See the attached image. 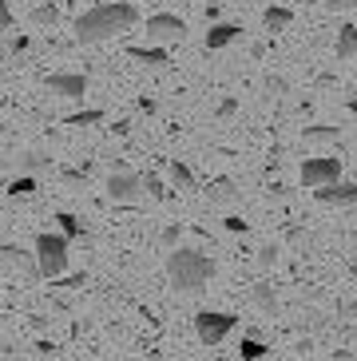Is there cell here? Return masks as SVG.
Masks as SVG:
<instances>
[{"instance_id": "15", "label": "cell", "mask_w": 357, "mask_h": 361, "mask_svg": "<svg viewBox=\"0 0 357 361\" xmlns=\"http://www.w3.org/2000/svg\"><path fill=\"white\" fill-rule=\"evenodd\" d=\"M207 195H210V202H231L234 195H238V187H234V179L222 175V179H210L207 183Z\"/></svg>"}, {"instance_id": "25", "label": "cell", "mask_w": 357, "mask_h": 361, "mask_svg": "<svg viewBox=\"0 0 357 361\" xmlns=\"http://www.w3.org/2000/svg\"><path fill=\"white\" fill-rule=\"evenodd\" d=\"M12 24H16V16H12V8H8V0H0V32H8Z\"/></svg>"}, {"instance_id": "22", "label": "cell", "mask_w": 357, "mask_h": 361, "mask_svg": "<svg viewBox=\"0 0 357 361\" xmlns=\"http://www.w3.org/2000/svg\"><path fill=\"white\" fill-rule=\"evenodd\" d=\"M48 155H40V151H28V155H20V171L24 175H32V171H40V167H48Z\"/></svg>"}, {"instance_id": "31", "label": "cell", "mask_w": 357, "mask_h": 361, "mask_svg": "<svg viewBox=\"0 0 357 361\" xmlns=\"http://www.w3.org/2000/svg\"><path fill=\"white\" fill-rule=\"evenodd\" d=\"M28 48H32V40H28V36H20V40H12V56L28 52Z\"/></svg>"}, {"instance_id": "6", "label": "cell", "mask_w": 357, "mask_h": 361, "mask_svg": "<svg viewBox=\"0 0 357 361\" xmlns=\"http://www.w3.org/2000/svg\"><path fill=\"white\" fill-rule=\"evenodd\" d=\"M147 44H175L187 36V20H178V16H171V12H159V16H147Z\"/></svg>"}, {"instance_id": "28", "label": "cell", "mask_w": 357, "mask_h": 361, "mask_svg": "<svg viewBox=\"0 0 357 361\" xmlns=\"http://www.w3.org/2000/svg\"><path fill=\"white\" fill-rule=\"evenodd\" d=\"M234 111H238V99H222V104H219V111H214V116H219V119H231Z\"/></svg>"}, {"instance_id": "24", "label": "cell", "mask_w": 357, "mask_h": 361, "mask_svg": "<svg viewBox=\"0 0 357 361\" xmlns=\"http://www.w3.org/2000/svg\"><path fill=\"white\" fill-rule=\"evenodd\" d=\"M143 191H147V199H167V191H163V183H159V175H143Z\"/></svg>"}, {"instance_id": "7", "label": "cell", "mask_w": 357, "mask_h": 361, "mask_svg": "<svg viewBox=\"0 0 357 361\" xmlns=\"http://www.w3.org/2000/svg\"><path fill=\"white\" fill-rule=\"evenodd\" d=\"M341 179V159L334 155H317V159H305L302 163V183L314 191V187H326V183Z\"/></svg>"}, {"instance_id": "14", "label": "cell", "mask_w": 357, "mask_h": 361, "mask_svg": "<svg viewBox=\"0 0 357 361\" xmlns=\"http://www.w3.org/2000/svg\"><path fill=\"white\" fill-rule=\"evenodd\" d=\"M167 175H171V183H175V191H195V171H190L183 159H171Z\"/></svg>"}, {"instance_id": "23", "label": "cell", "mask_w": 357, "mask_h": 361, "mask_svg": "<svg viewBox=\"0 0 357 361\" xmlns=\"http://www.w3.org/2000/svg\"><path fill=\"white\" fill-rule=\"evenodd\" d=\"M305 143H337V128H305Z\"/></svg>"}, {"instance_id": "8", "label": "cell", "mask_w": 357, "mask_h": 361, "mask_svg": "<svg viewBox=\"0 0 357 361\" xmlns=\"http://www.w3.org/2000/svg\"><path fill=\"white\" fill-rule=\"evenodd\" d=\"M44 87L52 96H63V99H84L87 96V75H72V72H56L44 80Z\"/></svg>"}, {"instance_id": "20", "label": "cell", "mask_w": 357, "mask_h": 361, "mask_svg": "<svg viewBox=\"0 0 357 361\" xmlns=\"http://www.w3.org/2000/svg\"><path fill=\"white\" fill-rule=\"evenodd\" d=\"M56 20H60V12H56L52 4H40V8L32 12V24H36V28H52Z\"/></svg>"}, {"instance_id": "27", "label": "cell", "mask_w": 357, "mask_h": 361, "mask_svg": "<svg viewBox=\"0 0 357 361\" xmlns=\"http://www.w3.org/2000/svg\"><path fill=\"white\" fill-rule=\"evenodd\" d=\"M226 231H231V234H246V231H250V223L238 219V214H231V219H226Z\"/></svg>"}, {"instance_id": "5", "label": "cell", "mask_w": 357, "mask_h": 361, "mask_svg": "<svg viewBox=\"0 0 357 361\" xmlns=\"http://www.w3.org/2000/svg\"><path fill=\"white\" fill-rule=\"evenodd\" d=\"M143 175H135V171H111L107 175V199L111 202H139L143 199Z\"/></svg>"}, {"instance_id": "21", "label": "cell", "mask_w": 357, "mask_h": 361, "mask_svg": "<svg viewBox=\"0 0 357 361\" xmlns=\"http://www.w3.org/2000/svg\"><path fill=\"white\" fill-rule=\"evenodd\" d=\"M99 119H104V111H75V116H68L63 123H68V128H92Z\"/></svg>"}, {"instance_id": "32", "label": "cell", "mask_w": 357, "mask_h": 361, "mask_svg": "<svg viewBox=\"0 0 357 361\" xmlns=\"http://www.w3.org/2000/svg\"><path fill=\"white\" fill-rule=\"evenodd\" d=\"M139 111L143 116H155V99H139Z\"/></svg>"}, {"instance_id": "18", "label": "cell", "mask_w": 357, "mask_h": 361, "mask_svg": "<svg viewBox=\"0 0 357 361\" xmlns=\"http://www.w3.org/2000/svg\"><path fill=\"white\" fill-rule=\"evenodd\" d=\"M28 195H36V179L32 175H20V179L8 183V199H28Z\"/></svg>"}, {"instance_id": "19", "label": "cell", "mask_w": 357, "mask_h": 361, "mask_svg": "<svg viewBox=\"0 0 357 361\" xmlns=\"http://www.w3.org/2000/svg\"><path fill=\"white\" fill-rule=\"evenodd\" d=\"M254 302H258V310H262V314H278V298L270 294V286H254Z\"/></svg>"}, {"instance_id": "2", "label": "cell", "mask_w": 357, "mask_h": 361, "mask_svg": "<svg viewBox=\"0 0 357 361\" xmlns=\"http://www.w3.org/2000/svg\"><path fill=\"white\" fill-rule=\"evenodd\" d=\"M214 274V262H210L202 250H190V246H175L167 255V278L178 294H202Z\"/></svg>"}, {"instance_id": "3", "label": "cell", "mask_w": 357, "mask_h": 361, "mask_svg": "<svg viewBox=\"0 0 357 361\" xmlns=\"http://www.w3.org/2000/svg\"><path fill=\"white\" fill-rule=\"evenodd\" d=\"M36 274L48 278V282H56V278H63V270H68V262H72V238H63V234H52L44 231L36 234Z\"/></svg>"}, {"instance_id": "17", "label": "cell", "mask_w": 357, "mask_h": 361, "mask_svg": "<svg viewBox=\"0 0 357 361\" xmlns=\"http://www.w3.org/2000/svg\"><path fill=\"white\" fill-rule=\"evenodd\" d=\"M56 223H60V234H63V238H80V234H84V223H80L75 214H68V211L56 214Z\"/></svg>"}, {"instance_id": "13", "label": "cell", "mask_w": 357, "mask_h": 361, "mask_svg": "<svg viewBox=\"0 0 357 361\" xmlns=\"http://www.w3.org/2000/svg\"><path fill=\"white\" fill-rule=\"evenodd\" d=\"M262 24L270 28V32H286V28L294 24V12H290V8H282V4H270V8L262 12Z\"/></svg>"}, {"instance_id": "34", "label": "cell", "mask_w": 357, "mask_h": 361, "mask_svg": "<svg viewBox=\"0 0 357 361\" xmlns=\"http://www.w3.org/2000/svg\"><path fill=\"white\" fill-rule=\"evenodd\" d=\"M353 274H357V262H353Z\"/></svg>"}, {"instance_id": "4", "label": "cell", "mask_w": 357, "mask_h": 361, "mask_svg": "<svg viewBox=\"0 0 357 361\" xmlns=\"http://www.w3.org/2000/svg\"><path fill=\"white\" fill-rule=\"evenodd\" d=\"M238 326V314H226V310H199L195 314V334H199L202 345H219L226 341Z\"/></svg>"}, {"instance_id": "29", "label": "cell", "mask_w": 357, "mask_h": 361, "mask_svg": "<svg viewBox=\"0 0 357 361\" xmlns=\"http://www.w3.org/2000/svg\"><path fill=\"white\" fill-rule=\"evenodd\" d=\"M84 179H87V171H63V183L68 187H84Z\"/></svg>"}, {"instance_id": "26", "label": "cell", "mask_w": 357, "mask_h": 361, "mask_svg": "<svg viewBox=\"0 0 357 361\" xmlns=\"http://www.w3.org/2000/svg\"><path fill=\"white\" fill-rule=\"evenodd\" d=\"M178 238H183V226H167V231H163V246H167V250H175Z\"/></svg>"}, {"instance_id": "30", "label": "cell", "mask_w": 357, "mask_h": 361, "mask_svg": "<svg viewBox=\"0 0 357 361\" xmlns=\"http://www.w3.org/2000/svg\"><path fill=\"white\" fill-rule=\"evenodd\" d=\"M274 258H278L274 246H262V250H258V262H262V266H274Z\"/></svg>"}, {"instance_id": "33", "label": "cell", "mask_w": 357, "mask_h": 361, "mask_svg": "<svg viewBox=\"0 0 357 361\" xmlns=\"http://www.w3.org/2000/svg\"><path fill=\"white\" fill-rule=\"evenodd\" d=\"M349 111H353V116H357V99H349Z\"/></svg>"}, {"instance_id": "9", "label": "cell", "mask_w": 357, "mask_h": 361, "mask_svg": "<svg viewBox=\"0 0 357 361\" xmlns=\"http://www.w3.org/2000/svg\"><path fill=\"white\" fill-rule=\"evenodd\" d=\"M314 199L326 202V207H357V187L353 183H326V187H314Z\"/></svg>"}, {"instance_id": "11", "label": "cell", "mask_w": 357, "mask_h": 361, "mask_svg": "<svg viewBox=\"0 0 357 361\" xmlns=\"http://www.w3.org/2000/svg\"><path fill=\"white\" fill-rule=\"evenodd\" d=\"M334 56H337V60H353V56H357V24H341V28H337Z\"/></svg>"}, {"instance_id": "16", "label": "cell", "mask_w": 357, "mask_h": 361, "mask_svg": "<svg viewBox=\"0 0 357 361\" xmlns=\"http://www.w3.org/2000/svg\"><path fill=\"white\" fill-rule=\"evenodd\" d=\"M238 353H242V361H262L266 357V345L254 334H246V338L238 341Z\"/></svg>"}, {"instance_id": "10", "label": "cell", "mask_w": 357, "mask_h": 361, "mask_svg": "<svg viewBox=\"0 0 357 361\" xmlns=\"http://www.w3.org/2000/svg\"><path fill=\"white\" fill-rule=\"evenodd\" d=\"M242 36V28L238 24H231V20H214L207 28V52H219V48H231L234 40Z\"/></svg>"}, {"instance_id": "1", "label": "cell", "mask_w": 357, "mask_h": 361, "mask_svg": "<svg viewBox=\"0 0 357 361\" xmlns=\"http://www.w3.org/2000/svg\"><path fill=\"white\" fill-rule=\"evenodd\" d=\"M139 24V8L127 4V0H116V4H95L87 8L80 20H75V44H104V40H116V36L131 32Z\"/></svg>"}, {"instance_id": "12", "label": "cell", "mask_w": 357, "mask_h": 361, "mask_svg": "<svg viewBox=\"0 0 357 361\" xmlns=\"http://www.w3.org/2000/svg\"><path fill=\"white\" fill-rule=\"evenodd\" d=\"M127 56L139 60V64H147V68H163V64H167V48H159V44H147V48H127Z\"/></svg>"}]
</instances>
